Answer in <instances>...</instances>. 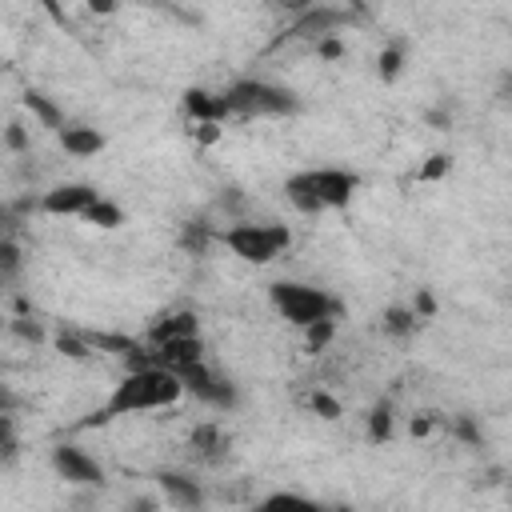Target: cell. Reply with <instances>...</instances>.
Returning <instances> with one entry per match:
<instances>
[{
    "instance_id": "cell-1",
    "label": "cell",
    "mask_w": 512,
    "mask_h": 512,
    "mask_svg": "<svg viewBox=\"0 0 512 512\" xmlns=\"http://www.w3.org/2000/svg\"><path fill=\"white\" fill-rule=\"evenodd\" d=\"M184 396H188V392H184V384H180L176 372H168V368L144 360V364H136L132 372H124V376L112 384L108 400H104L84 424H108V420L140 416V412H164V408H176Z\"/></svg>"
},
{
    "instance_id": "cell-2",
    "label": "cell",
    "mask_w": 512,
    "mask_h": 512,
    "mask_svg": "<svg viewBox=\"0 0 512 512\" xmlns=\"http://www.w3.org/2000/svg\"><path fill=\"white\" fill-rule=\"evenodd\" d=\"M360 188V176L336 164H316V168H300L284 180V196L296 212L304 216H324V212H340L352 204Z\"/></svg>"
},
{
    "instance_id": "cell-3",
    "label": "cell",
    "mask_w": 512,
    "mask_h": 512,
    "mask_svg": "<svg viewBox=\"0 0 512 512\" xmlns=\"http://www.w3.org/2000/svg\"><path fill=\"white\" fill-rule=\"evenodd\" d=\"M216 96H220L224 120H268V116H288V112L300 108V100H296L292 88H284L276 80H264V76L232 80Z\"/></svg>"
},
{
    "instance_id": "cell-4",
    "label": "cell",
    "mask_w": 512,
    "mask_h": 512,
    "mask_svg": "<svg viewBox=\"0 0 512 512\" xmlns=\"http://www.w3.org/2000/svg\"><path fill=\"white\" fill-rule=\"evenodd\" d=\"M216 240L244 264H272L280 260L288 248H292V228L288 224H276V220H236L228 228L216 232Z\"/></svg>"
},
{
    "instance_id": "cell-5",
    "label": "cell",
    "mask_w": 512,
    "mask_h": 512,
    "mask_svg": "<svg viewBox=\"0 0 512 512\" xmlns=\"http://www.w3.org/2000/svg\"><path fill=\"white\" fill-rule=\"evenodd\" d=\"M268 300H272L276 316L288 320L292 328H308L316 320H336L340 316V300L328 288L304 284V280H276V284H268Z\"/></svg>"
},
{
    "instance_id": "cell-6",
    "label": "cell",
    "mask_w": 512,
    "mask_h": 512,
    "mask_svg": "<svg viewBox=\"0 0 512 512\" xmlns=\"http://www.w3.org/2000/svg\"><path fill=\"white\" fill-rule=\"evenodd\" d=\"M100 196H104V192H100L96 184L64 180V184H56V188H48V192L40 196V212H48V216H76V220H80Z\"/></svg>"
},
{
    "instance_id": "cell-7",
    "label": "cell",
    "mask_w": 512,
    "mask_h": 512,
    "mask_svg": "<svg viewBox=\"0 0 512 512\" xmlns=\"http://www.w3.org/2000/svg\"><path fill=\"white\" fill-rule=\"evenodd\" d=\"M52 468H56V476L60 480H68V484H104V468L96 464V456H88L84 448H76V444H56L52 448Z\"/></svg>"
},
{
    "instance_id": "cell-8",
    "label": "cell",
    "mask_w": 512,
    "mask_h": 512,
    "mask_svg": "<svg viewBox=\"0 0 512 512\" xmlns=\"http://www.w3.org/2000/svg\"><path fill=\"white\" fill-rule=\"evenodd\" d=\"M180 336H200V316L192 308H176V312L156 316V324L148 328V348L164 344V340H180Z\"/></svg>"
},
{
    "instance_id": "cell-9",
    "label": "cell",
    "mask_w": 512,
    "mask_h": 512,
    "mask_svg": "<svg viewBox=\"0 0 512 512\" xmlns=\"http://www.w3.org/2000/svg\"><path fill=\"white\" fill-rule=\"evenodd\" d=\"M60 148L68 152V156H96V152H104V132H96V128H88V124H60Z\"/></svg>"
},
{
    "instance_id": "cell-10",
    "label": "cell",
    "mask_w": 512,
    "mask_h": 512,
    "mask_svg": "<svg viewBox=\"0 0 512 512\" xmlns=\"http://www.w3.org/2000/svg\"><path fill=\"white\" fill-rule=\"evenodd\" d=\"M156 480H160V488L168 492V500L180 504V508H196V504L204 500L200 488H196V480H188L184 472H160Z\"/></svg>"
},
{
    "instance_id": "cell-11",
    "label": "cell",
    "mask_w": 512,
    "mask_h": 512,
    "mask_svg": "<svg viewBox=\"0 0 512 512\" xmlns=\"http://www.w3.org/2000/svg\"><path fill=\"white\" fill-rule=\"evenodd\" d=\"M80 220L84 224H96V228H116V224H124V212H120V204H112L108 196H100Z\"/></svg>"
},
{
    "instance_id": "cell-12",
    "label": "cell",
    "mask_w": 512,
    "mask_h": 512,
    "mask_svg": "<svg viewBox=\"0 0 512 512\" xmlns=\"http://www.w3.org/2000/svg\"><path fill=\"white\" fill-rule=\"evenodd\" d=\"M416 308H388L384 312V328L392 332V336H408V332H416Z\"/></svg>"
},
{
    "instance_id": "cell-13",
    "label": "cell",
    "mask_w": 512,
    "mask_h": 512,
    "mask_svg": "<svg viewBox=\"0 0 512 512\" xmlns=\"http://www.w3.org/2000/svg\"><path fill=\"white\" fill-rule=\"evenodd\" d=\"M192 444L200 448V456H204V460H216V456H220V444H228V436H220V428L204 424V428H196Z\"/></svg>"
},
{
    "instance_id": "cell-14",
    "label": "cell",
    "mask_w": 512,
    "mask_h": 512,
    "mask_svg": "<svg viewBox=\"0 0 512 512\" xmlns=\"http://www.w3.org/2000/svg\"><path fill=\"white\" fill-rule=\"evenodd\" d=\"M260 508H316L312 496H296V492H272L260 500Z\"/></svg>"
},
{
    "instance_id": "cell-15",
    "label": "cell",
    "mask_w": 512,
    "mask_h": 512,
    "mask_svg": "<svg viewBox=\"0 0 512 512\" xmlns=\"http://www.w3.org/2000/svg\"><path fill=\"white\" fill-rule=\"evenodd\" d=\"M388 432H392V408L388 404H376L372 416H368V436L372 440H384Z\"/></svg>"
},
{
    "instance_id": "cell-16",
    "label": "cell",
    "mask_w": 512,
    "mask_h": 512,
    "mask_svg": "<svg viewBox=\"0 0 512 512\" xmlns=\"http://www.w3.org/2000/svg\"><path fill=\"white\" fill-rule=\"evenodd\" d=\"M20 272V248L12 236H0V276H12Z\"/></svg>"
},
{
    "instance_id": "cell-17",
    "label": "cell",
    "mask_w": 512,
    "mask_h": 512,
    "mask_svg": "<svg viewBox=\"0 0 512 512\" xmlns=\"http://www.w3.org/2000/svg\"><path fill=\"white\" fill-rule=\"evenodd\" d=\"M268 8H276L280 16H288V20H296L300 12H308V8H316L320 0H264Z\"/></svg>"
},
{
    "instance_id": "cell-18",
    "label": "cell",
    "mask_w": 512,
    "mask_h": 512,
    "mask_svg": "<svg viewBox=\"0 0 512 512\" xmlns=\"http://www.w3.org/2000/svg\"><path fill=\"white\" fill-rule=\"evenodd\" d=\"M312 412H320L324 420H336V416H340V404H336L328 392H312Z\"/></svg>"
},
{
    "instance_id": "cell-19",
    "label": "cell",
    "mask_w": 512,
    "mask_h": 512,
    "mask_svg": "<svg viewBox=\"0 0 512 512\" xmlns=\"http://www.w3.org/2000/svg\"><path fill=\"white\" fill-rule=\"evenodd\" d=\"M0 448H12V420L0 412Z\"/></svg>"
},
{
    "instance_id": "cell-20",
    "label": "cell",
    "mask_w": 512,
    "mask_h": 512,
    "mask_svg": "<svg viewBox=\"0 0 512 512\" xmlns=\"http://www.w3.org/2000/svg\"><path fill=\"white\" fill-rule=\"evenodd\" d=\"M92 8H112V0H88Z\"/></svg>"
},
{
    "instance_id": "cell-21",
    "label": "cell",
    "mask_w": 512,
    "mask_h": 512,
    "mask_svg": "<svg viewBox=\"0 0 512 512\" xmlns=\"http://www.w3.org/2000/svg\"><path fill=\"white\" fill-rule=\"evenodd\" d=\"M40 4H52V0H40Z\"/></svg>"
}]
</instances>
